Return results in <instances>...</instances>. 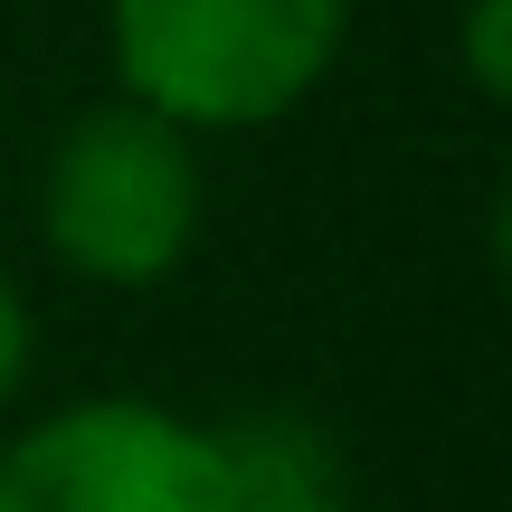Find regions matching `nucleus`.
Instances as JSON below:
<instances>
[{"mask_svg": "<svg viewBox=\"0 0 512 512\" xmlns=\"http://www.w3.org/2000/svg\"><path fill=\"white\" fill-rule=\"evenodd\" d=\"M351 0H105L114 95L181 133H266L342 67Z\"/></svg>", "mask_w": 512, "mask_h": 512, "instance_id": "nucleus-1", "label": "nucleus"}, {"mask_svg": "<svg viewBox=\"0 0 512 512\" xmlns=\"http://www.w3.org/2000/svg\"><path fill=\"white\" fill-rule=\"evenodd\" d=\"M200 228H209L200 133H181L133 95H105L57 124L48 162H38V247L57 256V275L105 294H152L190 266Z\"/></svg>", "mask_w": 512, "mask_h": 512, "instance_id": "nucleus-2", "label": "nucleus"}, {"mask_svg": "<svg viewBox=\"0 0 512 512\" xmlns=\"http://www.w3.org/2000/svg\"><path fill=\"white\" fill-rule=\"evenodd\" d=\"M0 512H238V475L219 418L152 389H86L0 437Z\"/></svg>", "mask_w": 512, "mask_h": 512, "instance_id": "nucleus-3", "label": "nucleus"}, {"mask_svg": "<svg viewBox=\"0 0 512 512\" xmlns=\"http://www.w3.org/2000/svg\"><path fill=\"white\" fill-rule=\"evenodd\" d=\"M456 67L484 105H512V0H465L456 10Z\"/></svg>", "mask_w": 512, "mask_h": 512, "instance_id": "nucleus-4", "label": "nucleus"}, {"mask_svg": "<svg viewBox=\"0 0 512 512\" xmlns=\"http://www.w3.org/2000/svg\"><path fill=\"white\" fill-rule=\"evenodd\" d=\"M29 370H38V304H29V285L0 266V418L19 408Z\"/></svg>", "mask_w": 512, "mask_h": 512, "instance_id": "nucleus-5", "label": "nucleus"}, {"mask_svg": "<svg viewBox=\"0 0 512 512\" xmlns=\"http://www.w3.org/2000/svg\"><path fill=\"white\" fill-rule=\"evenodd\" d=\"M484 247H494V275H503V294H512V171H503V190H494V219H484Z\"/></svg>", "mask_w": 512, "mask_h": 512, "instance_id": "nucleus-6", "label": "nucleus"}, {"mask_svg": "<svg viewBox=\"0 0 512 512\" xmlns=\"http://www.w3.org/2000/svg\"><path fill=\"white\" fill-rule=\"evenodd\" d=\"M247 512H361L351 484H332V494H294V503H247Z\"/></svg>", "mask_w": 512, "mask_h": 512, "instance_id": "nucleus-7", "label": "nucleus"}]
</instances>
